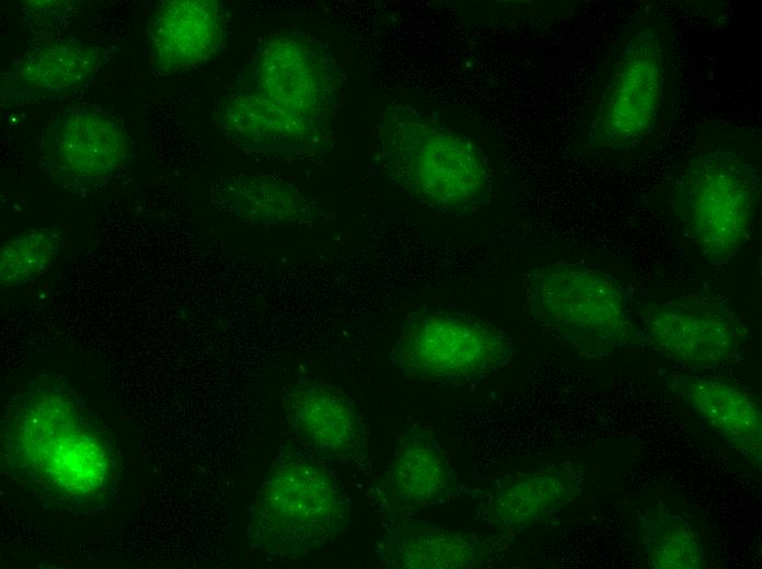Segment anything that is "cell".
Returning <instances> with one entry per match:
<instances>
[{"instance_id":"11","label":"cell","mask_w":762,"mask_h":569,"mask_svg":"<svg viewBox=\"0 0 762 569\" xmlns=\"http://www.w3.org/2000/svg\"><path fill=\"white\" fill-rule=\"evenodd\" d=\"M282 415L290 436L327 460L365 464L367 432L353 400L321 381H302L282 396Z\"/></svg>"},{"instance_id":"18","label":"cell","mask_w":762,"mask_h":569,"mask_svg":"<svg viewBox=\"0 0 762 569\" xmlns=\"http://www.w3.org/2000/svg\"><path fill=\"white\" fill-rule=\"evenodd\" d=\"M99 65V55L90 46L71 40L53 43L22 59L13 86L27 97L65 95L88 83Z\"/></svg>"},{"instance_id":"3","label":"cell","mask_w":762,"mask_h":569,"mask_svg":"<svg viewBox=\"0 0 762 569\" xmlns=\"http://www.w3.org/2000/svg\"><path fill=\"white\" fill-rule=\"evenodd\" d=\"M674 103L673 43L660 13L635 18L605 62L587 125V146L610 156L647 152L665 135Z\"/></svg>"},{"instance_id":"16","label":"cell","mask_w":762,"mask_h":569,"mask_svg":"<svg viewBox=\"0 0 762 569\" xmlns=\"http://www.w3.org/2000/svg\"><path fill=\"white\" fill-rule=\"evenodd\" d=\"M217 208L255 224H308L320 206L297 187L269 176H229L211 188Z\"/></svg>"},{"instance_id":"19","label":"cell","mask_w":762,"mask_h":569,"mask_svg":"<svg viewBox=\"0 0 762 569\" xmlns=\"http://www.w3.org/2000/svg\"><path fill=\"white\" fill-rule=\"evenodd\" d=\"M639 536L648 564L655 569H700L704 549L700 536L679 515L649 512L640 521Z\"/></svg>"},{"instance_id":"4","label":"cell","mask_w":762,"mask_h":569,"mask_svg":"<svg viewBox=\"0 0 762 569\" xmlns=\"http://www.w3.org/2000/svg\"><path fill=\"white\" fill-rule=\"evenodd\" d=\"M350 512L328 461L305 448L285 446L247 509L246 538L269 557L300 558L343 533Z\"/></svg>"},{"instance_id":"9","label":"cell","mask_w":762,"mask_h":569,"mask_svg":"<svg viewBox=\"0 0 762 569\" xmlns=\"http://www.w3.org/2000/svg\"><path fill=\"white\" fill-rule=\"evenodd\" d=\"M130 141L115 117L92 108L58 115L43 133L38 162L56 185L89 193L106 184L125 164Z\"/></svg>"},{"instance_id":"15","label":"cell","mask_w":762,"mask_h":569,"mask_svg":"<svg viewBox=\"0 0 762 569\" xmlns=\"http://www.w3.org/2000/svg\"><path fill=\"white\" fill-rule=\"evenodd\" d=\"M578 475L567 468H543L501 481L481 504L478 514L495 526L520 530L559 511L577 493Z\"/></svg>"},{"instance_id":"2","label":"cell","mask_w":762,"mask_h":569,"mask_svg":"<svg viewBox=\"0 0 762 569\" xmlns=\"http://www.w3.org/2000/svg\"><path fill=\"white\" fill-rule=\"evenodd\" d=\"M333 74L327 56L312 40L277 36L255 57L244 88L224 102L223 129L254 151L310 153L331 114Z\"/></svg>"},{"instance_id":"12","label":"cell","mask_w":762,"mask_h":569,"mask_svg":"<svg viewBox=\"0 0 762 569\" xmlns=\"http://www.w3.org/2000/svg\"><path fill=\"white\" fill-rule=\"evenodd\" d=\"M453 491V472L436 440L419 428L397 439L391 463L379 485L392 512L408 513L444 502Z\"/></svg>"},{"instance_id":"6","label":"cell","mask_w":762,"mask_h":569,"mask_svg":"<svg viewBox=\"0 0 762 569\" xmlns=\"http://www.w3.org/2000/svg\"><path fill=\"white\" fill-rule=\"evenodd\" d=\"M760 194V170L739 152L711 149L689 161L678 181L676 206L711 265L729 263L748 242Z\"/></svg>"},{"instance_id":"13","label":"cell","mask_w":762,"mask_h":569,"mask_svg":"<svg viewBox=\"0 0 762 569\" xmlns=\"http://www.w3.org/2000/svg\"><path fill=\"white\" fill-rule=\"evenodd\" d=\"M223 30L222 12L213 1H163L150 28L153 61L166 73L194 68L216 55Z\"/></svg>"},{"instance_id":"20","label":"cell","mask_w":762,"mask_h":569,"mask_svg":"<svg viewBox=\"0 0 762 569\" xmlns=\"http://www.w3.org/2000/svg\"><path fill=\"white\" fill-rule=\"evenodd\" d=\"M60 234L51 229L35 228L8 239L0 251V283L10 288L41 277L57 258Z\"/></svg>"},{"instance_id":"10","label":"cell","mask_w":762,"mask_h":569,"mask_svg":"<svg viewBox=\"0 0 762 569\" xmlns=\"http://www.w3.org/2000/svg\"><path fill=\"white\" fill-rule=\"evenodd\" d=\"M645 332L655 350L690 369L726 362L737 352L743 335L727 306L702 294L647 305Z\"/></svg>"},{"instance_id":"14","label":"cell","mask_w":762,"mask_h":569,"mask_svg":"<svg viewBox=\"0 0 762 569\" xmlns=\"http://www.w3.org/2000/svg\"><path fill=\"white\" fill-rule=\"evenodd\" d=\"M668 383L714 432L761 468V409L751 393L730 382L702 375L673 374Z\"/></svg>"},{"instance_id":"8","label":"cell","mask_w":762,"mask_h":569,"mask_svg":"<svg viewBox=\"0 0 762 569\" xmlns=\"http://www.w3.org/2000/svg\"><path fill=\"white\" fill-rule=\"evenodd\" d=\"M509 336L460 312L416 311L403 321L391 359L407 379L425 384L477 382L510 362Z\"/></svg>"},{"instance_id":"5","label":"cell","mask_w":762,"mask_h":569,"mask_svg":"<svg viewBox=\"0 0 762 569\" xmlns=\"http://www.w3.org/2000/svg\"><path fill=\"white\" fill-rule=\"evenodd\" d=\"M524 287L535 321L585 355H608L633 335L628 295L612 275L558 263L531 269Z\"/></svg>"},{"instance_id":"7","label":"cell","mask_w":762,"mask_h":569,"mask_svg":"<svg viewBox=\"0 0 762 569\" xmlns=\"http://www.w3.org/2000/svg\"><path fill=\"white\" fill-rule=\"evenodd\" d=\"M384 165L394 183L420 202L461 212L486 196L488 171L471 144L412 115L386 124Z\"/></svg>"},{"instance_id":"1","label":"cell","mask_w":762,"mask_h":569,"mask_svg":"<svg viewBox=\"0 0 762 569\" xmlns=\"http://www.w3.org/2000/svg\"><path fill=\"white\" fill-rule=\"evenodd\" d=\"M2 445L28 484L66 503L101 502L115 487L117 457L82 397L56 379L30 382L5 406Z\"/></svg>"},{"instance_id":"17","label":"cell","mask_w":762,"mask_h":569,"mask_svg":"<svg viewBox=\"0 0 762 569\" xmlns=\"http://www.w3.org/2000/svg\"><path fill=\"white\" fill-rule=\"evenodd\" d=\"M381 561L396 569H464L484 564L490 546L473 533L431 525H405L379 547Z\"/></svg>"}]
</instances>
